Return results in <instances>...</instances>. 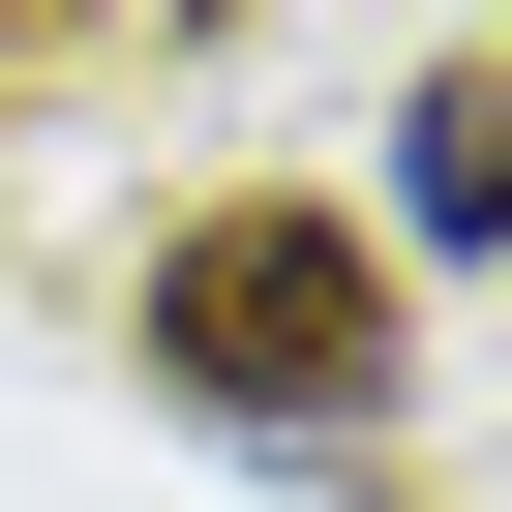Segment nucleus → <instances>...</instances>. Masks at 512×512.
<instances>
[{"mask_svg": "<svg viewBox=\"0 0 512 512\" xmlns=\"http://www.w3.org/2000/svg\"><path fill=\"white\" fill-rule=\"evenodd\" d=\"M151 362H181L241 452H362V422H392V241H362V211H181V241H151Z\"/></svg>", "mask_w": 512, "mask_h": 512, "instance_id": "f257e3e1", "label": "nucleus"}, {"mask_svg": "<svg viewBox=\"0 0 512 512\" xmlns=\"http://www.w3.org/2000/svg\"><path fill=\"white\" fill-rule=\"evenodd\" d=\"M392 241H512V61H422V121H392Z\"/></svg>", "mask_w": 512, "mask_h": 512, "instance_id": "f03ea898", "label": "nucleus"}]
</instances>
